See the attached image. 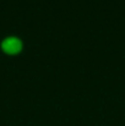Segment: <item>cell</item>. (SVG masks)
Returning <instances> with one entry per match:
<instances>
[{"label":"cell","instance_id":"1","mask_svg":"<svg viewBox=\"0 0 125 126\" xmlns=\"http://www.w3.org/2000/svg\"><path fill=\"white\" fill-rule=\"evenodd\" d=\"M1 48L6 53H16L21 48V41L18 38H15V37L6 38L4 42L1 43Z\"/></svg>","mask_w":125,"mask_h":126}]
</instances>
